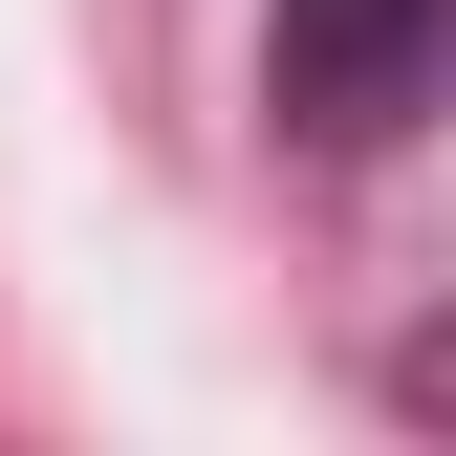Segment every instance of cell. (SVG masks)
<instances>
[{
  "label": "cell",
  "instance_id": "cell-1",
  "mask_svg": "<svg viewBox=\"0 0 456 456\" xmlns=\"http://www.w3.org/2000/svg\"><path fill=\"white\" fill-rule=\"evenodd\" d=\"M435 22L456 0H282V109H305V131H391V109H413V66H435Z\"/></svg>",
  "mask_w": 456,
  "mask_h": 456
}]
</instances>
